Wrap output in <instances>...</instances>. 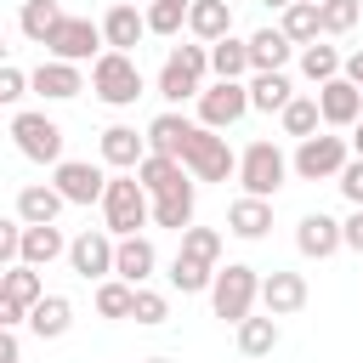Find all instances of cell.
<instances>
[{"label": "cell", "instance_id": "obj_1", "mask_svg": "<svg viewBox=\"0 0 363 363\" xmlns=\"http://www.w3.org/2000/svg\"><path fill=\"white\" fill-rule=\"evenodd\" d=\"M147 221H153V193L136 182V170H113L102 193V227L113 238H136Z\"/></svg>", "mask_w": 363, "mask_h": 363}, {"label": "cell", "instance_id": "obj_2", "mask_svg": "<svg viewBox=\"0 0 363 363\" xmlns=\"http://www.w3.org/2000/svg\"><path fill=\"white\" fill-rule=\"evenodd\" d=\"M204 74H210V45L187 40V45H176V51L164 57V68H159V96H164L170 108L199 102V96H204Z\"/></svg>", "mask_w": 363, "mask_h": 363}, {"label": "cell", "instance_id": "obj_3", "mask_svg": "<svg viewBox=\"0 0 363 363\" xmlns=\"http://www.w3.org/2000/svg\"><path fill=\"white\" fill-rule=\"evenodd\" d=\"M255 301H261V272L244 267V261H227V267L216 272V284H210V306H216V318L238 329V323L255 312Z\"/></svg>", "mask_w": 363, "mask_h": 363}, {"label": "cell", "instance_id": "obj_4", "mask_svg": "<svg viewBox=\"0 0 363 363\" xmlns=\"http://www.w3.org/2000/svg\"><path fill=\"white\" fill-rule=\"evenodd\" d=\"M91 91H96V102H108V108H136V96L147 91V79H142L136 57L102 51V57L91 62Z\"/></svg>", "mask_w": 363, "mask_h": 363}, {"label": "cell", "instance_id": "obj_5", "mask_svg": "<svg viewBox=\"0 0 363 363\" xmlns=\"http://www.w3.org/2000/svg\"><path fill=\"white\" fill-rule=\"evenodd\" d=\"M11 142H17V153L23 159H34V164H62V125L45 113V108H17L11 113Z\"/></svg>", "mask_w": 363, "mask_h": 363}, {"label": "cell", "instance_id": "obj_6", "mask_svg": "<svg viewBox=\"0 0 363 363\" xmlns=\"http://www.w3.org/2000/svg\"><path fill=\"white\" fill-rule=\"evenodd\" d=\"M289 170H295V164H289V159H284V147H278V142H267V136H261V142H250V147L238 153V182H244V193H250V199H272V193L289 182Z\"/></svg>", "mask_w": 363, "mask_h": 363}, {"label": "cell", "instance_id": "obj_7", "mask_svg": "<svg viewBox=\"0 0 363 363\" xmlns=\"http://www.w3.org/2000/svg\"><path fill=\"white\" fill-rule=\"evenodd\" d=\"M182 164H187V176L193 182H233L238 176V153L227 147V136L221 130H193V142H187V153H182Z\"/></svg>", "mask_w": 363, "mask_h": 363}, {"label": "cell", "instance_id": "obj_8", "mask_svg": "<svg viewBox=\"0 0 363 363\" xmlns=\"http://www.w3.org/2000/svg\"><path fill=\"white\" fill-rule=\"evenodd\" d=\"M289 164H295V176H301V182H335V176L352 164V142H346V136H323V130H318V136L295 142V159H289Z\"/></svg>", "mask_w": 363, "mask_h": 363}, {"label": "cell", "instance_id": "obj_9", "mask_svg": "<svg viewBox=\"0 0 363 363\" xmlns=\"http://www.w3.org/2000/svg\"><path fill=\"white\" fill-rule=\"evenodd\" d=\"M108 51V40H102V23H91V17H62V28L45 40V57H57V62H96Z\"/></svg>", "mask_w": 363, "mask_h": 363}, {"label": "cell", "instance_id": "obj_10", "mask_svg": "<svg viewBox=\"0 0 363 363\" xmlns=\"http://www.w3.org/2000/svg\"><path fill=\"white\" fill-rule=\"evenodd\" d=\"M113 261H119V238H113L108 227H85V233L68 244V267H74L85 284L113 278Z\"/></svg>", "mask_w": 363, "mask_h": 363}, {"label": "cell", "instance_id": "obj_11", "mask_svg": "<svg viewBox=\"0 0 363 363\" xmlns=\"http://www.w3.org/2000/svg\"><path fill=\"white\" fill-rule=\"evenodd\" d=\"M244 113H250V85H244V79H216V85H204V96H199V125H204V130H233Z\"/></svg>", "mask_w": 363, "mask_h": 363}, {"label": "cell", "instance_id": "obj_12", "mask_svg": "<svg viewBox=\"0 0 363 363\" xmlns=\"http://www.w3.org/2000/svg\"><path fill=\"white\" fill-rule=\"evenodd\" d=\"M51 187H57L68 204H102V193H108V176H102L91 159H62V164L51 170Z\"/></svg>", "mask_w": 363, "mask_h": 363}, {"label": "cell", "instance_id": "obj_13", "mask_svg": "<svg viewBox=\"0 0 363 363\" xmlns=\"http://www.w3.org/2000/svg\"><path fill=\"white\" fill-rule=\"evenodd\" d=\"M295 250H301L306 261H329L335 250H346V227H340L335 216H323V210H306V216L295 221Z\"/></svg>", "mask_w": 363, "mask_h": 363}, {"label": "cell", "instance_id": "obj_14", "mask_svg": "<svg viewBox=\"0 0 363 363\" xmlns=\"http://www.w3.org/2000/svg\"><path fill=\"white\" fill-rule=\"evenodd\" d=\"M306 278L301 272H289V267H272L267 278H261V306L272 312V318H295L301 306H306Z\"/></svg>", "mask_w": 363, "mask_h": 363}, {"label": "cell", "instance_id": "obj_15", "mask_svg": "<svg viewBox=\"0 0 363 363\" xmlns=\"http://www.w3.org/2000/svg\"><path fill=\"white\" fill-rule=\"evenodd\" d=\"M193 130H199V119H187V113H176V108H164V113H153L147 119V147L153 153H164V159H182L187 153V142H193Z\"/></svg>", "mask_w": 363, "mask_h": 363}, {"label": "cell", "instance_id": "obj_16", "mask_svg": "<svg viewBox=\"0 0 363 363\" xmlns=\"http://www.w3.org/2000/svg\"><path fill=\"white\" fill-rule=\"evenodd\" d=\"M318 108H323V125H335V130H352L357 119H363V91L340 74V79H329V85H318Z\"/></svg>", "mask_w": 363, "mask_h": 363}, {"label": "cell", "instance_id": "obj_17", "mask_svg": "<svg viewBox=\"0 0 363 363\" xmlns=\"http://www.w3.org/2000/svg\"><path fill=\"white\" fill-rule=\"evenodd\" d=\"M142 34H147V11H136V6H125V0H113L108 11H102V40H108V51H136L142 45Z\"/></svg>", "mask_w": 363, "mask_h": 363}, {"label": "cell", "instance_id": "obj_18", "mask_svg": "<svg viewBox=\"0 0 363 363\" xmlns=\"http://www.w3.org/2000/svg\"><path fill=\"white\" fill-rule=\"evenodd\" d=\"M28 85H34L45 102H68V96L85 91V68H79V62H57V57H45V62L28 74Z\"/></svg>", "mask_w": 363, "mask_h": 363}, {"label": "cell", "instance_id": "obj_19", "mask_svg": "<svg viewBox=\"0 0 363 363\" xmlns=\"http://www.w3.org/2000/svg\"><path fill=\"white\" fill-rule=\"evenodd\" d=\"M96 147H102V164H108V170H136V164L153 153L147 136H136V125H108Z\"/></svg>", "mask_w": 363, "mask_h": 363}, {"label": "cell", "instance_id": "obj_20", "mask_svg": "<svg viewBox=\"0 0 363 363\" xmlns=\"http://www.w3.org/2000/svg\"><path fill=\"white\" fill-rule=\"evenodd\" d=\"M62 204H68V199H62L51 182H28V187H17V221H28V227H57Z\"/></svg>", "mask_w": 363, "mask_h": 363}, {"label": "cell", "instance_id": "obj_21", "mask_svg": "<svg viewBox=\"0 0 363 363\" xmlns=\"http://www.w3.org/2000/svg\"><path fill=\"white\" fill-rule=\"evenodd\" d=\"M227 233L233 238H244V244H255V238H267L272 233V199H233L227 204Z\"/></svg>", "mask_w": 363, "mask_h": 363}, {"label": "cell", "instance_id": "obj_22", "mask_svg": "<svg viewBox=\"0 0 363 363\" xmlns=\"http://www.w3.org/2000/svg\"><path fill=\"white\" fill-rule=\"evenodd\" d=\"M289 57H301V45H295L284 28H255V34H250V62H255V74H284Z\"/></svg>", "mask_w": 363, "mask_h": 363}, {"label": "cell", "instance_id": "obj_23", "mask_svg": "<svg viewBox=\"0 0 363 363\" xmlns=\"http://www.w3.org/2000/svg\"><path fill=\"white\" fill-rule=\"evenodd\" d=\"M187 34H193L199 45L227 40V34H233V0H193V11H187Z\"/></svg>", "mask_w": 363, "mask_h": 363}, {"label": "cell", "instance_id": "obj_24", "mask_svg": "<svg viewBox=\"0 0 363 363\" xmlns=\"http://www.w3.org/2000/svg\"><path fill=\"white\" fill-rule=\"evenodd\" d=\"M153 267H159V250H153V238H119V261H113V278H125V284H147L153 278Z\"/></svg>", "mask_w": 363, "mask_h": 363}, {"label": "cell", "instance_id": "obj_25", "mask_svg": "<svg viewBox=\"0 0 363 363\" xmlns=\"http://www.w3.org/2000/svg\"><path fill=\"white\" fill-rule=\"evenodd\" d=\"M0 301H11V306H23V312H34V306L45 301V278H40V267H28V261L6 267V272H0Z\"/></svg>", "mask_w": 363, "mask_h": 363}, {"label": "cell", "instance_id": "obj_26", "mask_svg": "<svg viewBox=\"0 0 363 363\" xmlns=\"http://www.w3.org/2000/svg\"><path fill=\"white\" fill-rule=\"evenodd\" d=\"M193 204H199V182H182L176 193H159V199H153V227L187 233V227H193Z\"/></svg>", "mask_w": 363, "mask_h": 363}, {"label": "cell", "instance_id": "obj_27", "mask_svg": "<svg viewBox=\"0 0 363 363\" xmlns=\"http://www.w3.org/2000/svg\"><path fill=\"white\" fill-rule=\"evenodd\" d=\"M136 182H142V187H147V193L159 199V193H176V187H182V182H193V176H187V164H182V159L147 153V159L136 164Z\"/></svg>", "mask_w": 363, "mask_h": 363}, {"label": "cell", "instance_id": "obj_28", "mask_svg": "<svg viewBox=\"0 0 363 363\" xmlns=\"http://www.w3.org/2000/svg\"><path fill=\"white\" fill-rule=\"evenodd\" d=\"M28 329H34L40 340H62V335L74 329V301H68V295H45V301L28 312Z\"/></svg>", "mask_w": 363, "mask_h": 363}, {"label": "cell", "instance_id": "obj_29", "mask_svg": "<svg viewBox=\"0 0 363 363\" xmlns=\"http://www.w3.org/2000/svg\"><path fill=\"white\" fill-rule=\"evenodd\" d=\"M210 74H216V79H244V74H255V62H250V40H238V34L216 40V45H210Z\"/></svg>", "mask_w": 363, "mask_h": 363}, {"label": "cell", "instance_id": "obj_30", "mask_svg": "<svg viewBox=\"0 0 363 363\" xmlns=\"http://www.w3.org/2000/svg\"><path fill=\"white\" fill-rule=\"evenodd\" d=\"M289 102H295L289 74H250V108L255 113H284Z\"/></svg>", "mask_w": 363, "mask_h": 363}, {"label": "cell", "instance_id": "obj_31", "mask_svg": "<svg viewBox=\"0 0 363 363\" xmlns=\"http://www.w3.org/2000/svg\"><path fill=\"white\" fill-rule=\"evenodd\" d=\"M62 17H68V11H62L57 0H23V11H17V28H23L34 45H45V40L62 28Z\"/></svg>", "mask_w": 363, "mask_h": 363}, {"label": "cell", "instance_id": "obj_32", "mask_svg": "<svg viewBox=\"0 0 363 363\" xmlns=\"http://www.w3.org/2000/svg\"><path fill=\"white\" fill-rule=\"evenodd\" d=\"M238 352H244V357H272V352H278V318H272V312H261V318L250 312V318L238 323Z\"/></svg>", "mask_w": 363, "mask_h": 363}, {"label": "cell", "instance_id": "obj_33", "mask_svg": "<svg viewBox=\"0 0 363 363\" xmlns=\"http://www.w3.org/2000/svg\"><path fill=\"white\" fill-rule=\"evenodd\" d=\"M301 74H306L312 85H329V79H340V74H346V57H340L335 45L312 40V45H301Z\"/></svg>", "mask_w": 363, "mask_h": 363}, {"label": "cell", "instance_id": "obj_34", "mask_svg": "<svg viewBox=\"0 0 363 363\" xmlns=\"http://www.w3.org/2000/svg\"><path fill=\"white\" fill-rule=\"evenodd\" d=\"M74 238H62V227H28L23 233V261L28 267H51L57 255H68Z\"/></svg>", "mask_w": 363, "mask_h": 363}, {"label": "cell", "instance_id": "obj_35", "mask_svg": "<svg viewBox=\"0 0 363 363\" xmlns=\"http://www.w3.org/2000/svg\"><path fill=\"white\" fill-rule=\"evenodd\" d=\"M216 272H221V267H204V261H193V255L176 250V261H170V289H182V295H210Z\"/></svg>", "mask_w": 363, "mask_h": 363}, {"label": "cell", "instance_id": "obj_36", "mask_svg": "<svg viewBox=\"0 0 363 363\" xmlns=\"http://www.w3.org/2000/svg\"><path fill=\"white\" fill-rule=\"evenodd\" d=\"M91 301H96V318H113V323H119V318L136 312V284H125V278H102Z\"/></svg>", "mask_w": 363, "mask_h": 363}, {"label": "cell", "instance_id": "obj_37", "mask_svg": "<svg viewBox=\"0 0 363 363\" xmlns=\"http://www.w3.org/2000/svg\"><path fill=\"white\" fill-rule=\"evenodd\" d=\"M278 28H284L295 45H312V40H323V17H318V6H312V0H295V6L278 17Z\"/></svg>", "mask_w": 363, "mask_h": 363}, {"label": "cell", "instance_id": "obj_38", "mask_svg": "<svg viewBox=\"0 0 363 363\" xmlns=\"http://www.w3.org/2000/svg\"><path fill=\"white\" fill-rule=\"evenodd\" d=\"M278 125H284V136H295V142L318 136V125H323V108H318V96H295V102L278 113Z\"/></svg>", "mask_w": 363, "mask_h": 363}, {"label": "cell", "instance_id": "obj_39", "mask_svg": "<svg viewBox=\"0 0 363 363\" xmlns=\"http://www.w3.org/2000/svg\"><path fill=\"white\" fill-rule=\"evenodd\" d=\"M182 255H193L204 267H221V233L216 227H187L182 233Z\"/></svg>", "mask_w": 363, "mask_h": 363}, {"label": "cell", "instance_id": "obj_40", "mask_svg": "<svg viewBox=\"0 0 363 363\" xmlns=\"http://www.w3.org/2000/svg\"><path fill=\"white\" fill-rule=\"evenodd\" d=\"M318 17H323V34H352L363 23V0H323Z\"/></svg>", "mask_w": 363, "mask_h": 363}, {"label": "cell", "instance_id": "obj_41", "mask_svg": "<svg viewBox=\"0 0 363 363\" xmlns=\"http://www.w3.org/2000/svg\"><path fill=\"white\" fill-rule=\"evenodd\" d=\"M187 11L193 6H170V0H147V34H182L187 28Z\"/></svg>", "mask_w": 363, "mask_h": 363}, {"label": "cell", "instance_id": "obj_42", "mask_svg": "<svg viewBox=\"0 0 363 363\" xmlns=\"http://www.w3.org/2000/svg\"><path fill=\"white\" fill-rule=\"evenodd\" d=\"M130 318H136L142 329H159V323L170 318V301H164L159 289H147V284H142V289H136V312H130Z\"/></svg>", "mask_w": 363, "mask_h": 363}, {"label": "cell", "instance_id": "obj_43", "mask_svg": "<svg viewBox=\"0 0 363 363\" xmlns=\"http://www.w3.org/2000/svg\"><path fill=\"white\" fill-rule=\"evenodd\" d=\"M23 233H28V221H17V216H11V221H0V272L23 261Z\"/></svg>", "mask_w": 363, "mask_h": 363}, {"label": "cell", "instance_id": "obj_44", "mask_svg": "<svg viewBox=\"0 0 363 363\" xmlns=\"http://www.w3.org/2000/svg\"><path fill=\"white\" fill-rule=\"evenodd\" d=\"M335 187H340V199H346L352 210H363V159H352V164L335 176Z\"/></svg>", "mask_w": 363, "mask_h": 363}, {"label": "cell", "instance_id": "obj_45", "mask_svg": "<svg viewBox=\"0 0 363 363\" xmlns=\"http://www.w3.org/2000/svg\"><path fill=\"white\" fill-rule=\"evenodd\" d=\"M23 91H34V85H28V74H23L17 62H6V68H0V102H17Z\"/></svg>", "mask_w": 363, "mask_h": 363}, {"label": "cell", "instance_id": "obj_46", "mask_svg": "<svg viewBox=\"0 0 363 363\" xmlns=\"http://www.w3.org/2000/svg\"><path fill=\"white\" fill-rule=\"evenodd\" d=\"M340 227H346V250H357V255H363V210H352Z\"/></svg>", "mask_w": 363, "mask_h": 363}, {"label": "cell", "instance_id": "obj_47", "mask_svg": "<svg viewBox=\"0 0 363 363\" xmlns=\"http://www.w3.org/2000/svg\"><path fill=\"white\" fill-rule=\"evenodd\" d=\"M346 79L363 91V45H357V51H346Z\"/></svg>", "mask_w": 363, "mask_h": 363}, {"label": "cell", "instance_id": "obj_48", "mask_svg": "<svg viewBox=\"0 0 363 363\" xmlns=\"http://www.w3.org/2000/svg\"><path fill=\"white\" fill-rule=\"evenodd\" d=\"M346 142H352V159H363V119L352 125V136H346Z\"/></svg>", "mask_w": 363, "mask_h": 363}, {"label": "cell", "instance_id": "obj_49", "mask_svg": "<svg viewBox=\"0 0 363 363\" xmlns=\"http://www.w3.org/2000/svg\"><path fill=\"white\" fill-rule=\"evenodd\" d=\"M261 6H267V11H278V17H284V11H289V6H295V0H261Z\"/></svg>", "mask_w": 363, "mask_h": 363}, {"label": "cell", "instance_id": "obj_50", "mask_svg": "<svg viewBox=\"0 0 363 363\" xmlns=\"http://www.w3.org/2000/svg\"><path fill=\"white\" fill-rule=\"evenodd\" d=\"M142 363H170V357H142Z\"/></svg>", "mask_w": 363, "mask_h": 363}, {"label": "cell", "instance_id": "obj_51", "mask_svg": "<svg viewBox=\"0 0 363 363\" xmlns=\"http://www.w3.org/2000/svg\"><path fill=\"white\" fill-rule=\"evenodd\" d=\"M170 6H193V0H170Z\"/></svg>", "mask_w": 363, "mask_h": 363}, {"label": "cell", "instance_id": "obj_52", "mask_svg": "<svg viewBox=\"0 0 363 363\" xmlns=\"http://www.w3.org/2000/svg\"><path fill=\"white\" fill-rule=\"evenodd\" d=\"M312 6H323V0H312Z\"/></svg>", "mask_w": 363, "mask_h": 363}]
</instances>
